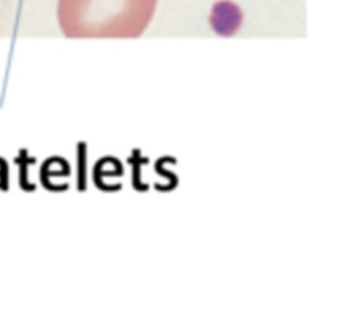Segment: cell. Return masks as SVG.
<instances>
[{
    "label": "cell",
    "instance_id": "obj_1",
    "mask_svg": "<svg viewBox=\"0 0 338 336\" xmlns=\"http://www.w3.org/2000/svg\"><path fill=\"white\" fill-rule=\"evenodd\" d=\"M157 0H58L68 37H137L148 27Z\"/></svg>",
    "mask_w": 338,
    "mask_h": 336
}]
</instances>
